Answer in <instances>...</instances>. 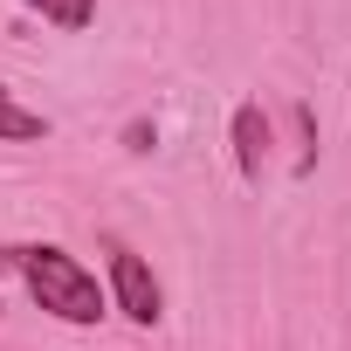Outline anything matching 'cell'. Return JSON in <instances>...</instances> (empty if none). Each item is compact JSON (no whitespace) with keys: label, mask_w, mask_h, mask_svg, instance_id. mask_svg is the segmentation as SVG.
<instances>
[{"label":"cell","mask_w":351,"mask_h":351,"mask_svg":"<svg viewBox=\"0 0 351 351\" xmlns=\"http://www.w3.org/2000/svg\"><path fill=\"white\" fill-rule=\"evenodd\" d=\"M228 138H234V165H241V180H262V165H269V117H262V104H234Z\"/></svg>","instance_id":"3957f363"},{"label":"cell","mask_w":351,"mask_h":351,"mask_svg":"<svg viewBox=\"0 0 351 351\" xmlns=\"http://www.w3.org/2000/svg\"><path fill=\"white\" fill-rule=\"evenodd\" d=\"M152 138H158L152 124H131V131H124V145H131V152H152Z\"/></svg>","instance_id":"8992f818"},{"label":"cell","mask_w":351,"mask_h":351,"mask_svg":"<svg viewBox=\"0 0 351 351\" xmlns=\"http://www.w3.org/2000/svg\"><path fill=\"white\" fill-rule=\"evenodd\" d=\"M0 138H14V145H35V138H49V117H42V110H21L8 83H0Z\"/></svg>","instance_id":"277c9868"},{"label":"cell","mask_w":351,"mask_h":351,"mask_svg":"<svg viewBox=\"0 0 351 351\" xmlns=\"http://www.w3.org/2000/svg\"><path fill=\"white\" fill-rule=\"evenodd\" d=\"M110 296H117V310H124L138 330H152V324L165 317V289H158V276H152L145 255L124 248V241H110Z\"/></svg>","instance_id":"7a4b0ae2"},{"label":"cell","mask_w":351,"mask_h":351,"mask_svg":"<svg viewBox=\"0 0 351 351\" xmlns=\"http://www.w3.org/2000/svg\"><path fill=\"white\" fill-rule=\"evenodd\" d=\"M0 269H14V276L28 282V296H35L49 317L76 324V330H90V324H104V317H110V296L97 289V276H90L69 248H56V241L0 248Z\"/></svg>","instance_id":"6da1fadb"},{"label":"cell","mask_w":351,"mask_h":351,"mask_svg":"<svg viewBox=\"0 0 351 351\" xmlns=\"http://www.w3.org/2000/svg\"><path fill=\"white\" fill-rule=\"evenodd\" d=\"M21 8H35L49 28H62V35H76V28H90L97 21V0H21Z\"/></svg>","instance_id":"5b68a950"}]
</instances>
